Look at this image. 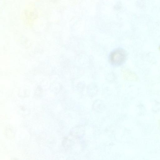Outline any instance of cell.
Returning a JSON list of instances; mask_svg holds the SVG:
<instances>
[{
	"instance_id": "6da1fadb",
	"label": "cell",
	"mask_w": 160,
	"mask_h": 160,
	"mask_svg": "<svg viewBox=\"0 0 160 160\" xmlns=\"http://www.w3.org/2000/svg\"><path fill=\"white\" fill-rule=\"evenodd\" d=\"M126 55L125 51L119 49L112 52L110 55V59L111 62L115 65H119L125 61Z\"/></svg>"
}]
</instances>
